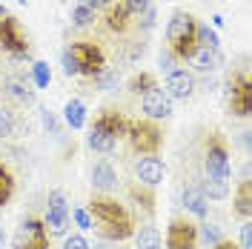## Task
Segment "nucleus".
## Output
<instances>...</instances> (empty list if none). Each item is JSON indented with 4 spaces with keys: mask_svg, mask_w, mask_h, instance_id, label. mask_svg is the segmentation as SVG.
<instances>
[{
    "mask_svg": "<svg viewBox=\"0 0 252 249\" xmlns=\"http://www.w3.org/2000/svg\"><path fill=\"white\" fill-rule=\"evenodd\" d=\"M86 212H89V220H92V229H97V235L106 238V241H126V238L135 235L132 212L121 201L109 198V195H97L94 192L89 198Z\"/></svg>",
    "mask_w": 252,
    "mask_h": 249,
    "instance_id": "f257e3e1",
    "label": "nucleus"
},
{
    "mask_svg": "<svg viewBox=\"0 0 252 249\" xmlns=\"http://www.w3.org/2000/svg\"><path fill=\"white\" fill-rule=\"evenodd\" d=\"M195 26H198V20L189 12H184V9H175L169 23H166V49L175 55L178 63L189 61L192 52L198 49V43H195Z\"/></svg>",
    "mask_w": 252,
    "mask_h": 249,
    "instance_id": "f03ea898",
    "label": "nucleus"
},
{
    "mask_svg": "<svg viewBox=\"0 0 252 249\" xmlns=\"http://www.w3.org/2000/svg\"><path fill=\"white\" fill-rule=\"evenodd\" d=\"M126 140H129V149L135 155H158V149L163 146V129L149 118L146 121H129Z\"/></svg>",
    "mask_w": 252,
    "mask_h": 249,
    "instance_id": "7ed1b4c3",
    "label": "nucleus"
},
{
    "mask_svg": "<svg viewBox=\"0 0 252 249\" xmlns=\"http://www.w3.org/2000/svg\"><path fill=\"white\" fill-rule=\"evenodd\" d=\"M204 178L206 181H220L229 184V146L218 132H209L204 152Z\"/></svg>",
    "mask_w": 252,
    "mask_h": 249,
    "instance_id": "20e7f679",
    "label": "nucleus"
},
{
    "mask_svg": "<svg viewBox=\"0 0 252 249\" xmlns=\"http://www.w3.org/2000/svg\"><path fill=\"white\" fill-rule=\"evenodd\" d=\"M0 46H3V52H6L12 61H29L32 58L29 37L23 34L17 17H12V15L0 17Z\"/></svg>",
    "mask_w": 252,
    "mask_h": 249,
    "instance_id": "39448f33",
    "label": "nucleus"
},
{
    "mask_svg": "<svg viewBox=\"0 0 252 249\" xmlns=\"http://www.w3.org/2000/svg\"><path fill=\"white\" fill-rule=\"evenodd\" d=\"M66 52L78 63V75H83V78H94L106 66V55L94 40H75V43L66 46Z\"/></svg>",
    "mask_w": 252,
    "mask_h": 249,
    "instance_id": "423d86ee",
    "label": "nucleus"
},
{
    "mask_svg": "<svg viewBox=\"0 0 252 249\" xmlns=\"http://www.w3.org/2000/svg\"><path fill=\"white\" fill-rule=\"evenodd\" d=\"M49 238L43 218H23L12 238V249H49Z\"/></svg>",
    "mask_w": 252,
    "mask_h": 249,
    "instance_id": "0eeeda50",
    "label": "nucleus"
},
{
    "mask_svg": "<svg viewBox=\"0 0 252 249\" xmlns=\"http://www.w3.org/2000/svg\"><path fill=\"white\" fill-rule=\"evenodd\" d=\"M229 115L232 118L252 115V80L247 72L232 75V80H229Z\"/></svg>",
    "mask_w": 252,
    "mask_h": 249,
    "instance_id": "6e6552de",
    "label": "nucleus"
},
{
    "mask_svg": "<svg viewBox=\"0 0 252 249\" xmlns=\"http://www.w3.org/2000/svg\"><path fill=\"white\" fill-rule=\"evenodd\" d=\"M166 249H198V223L189 218H172L166 226Z\"/></svg>",
    "mask_w": 252,
    "mask_h": 249,
    "instance_id": "1a4fd4ad",
    "label": "nucleus"
},
{
    "mask_svg": "<svg viewBox=\"0 0 252 249\" xmlns=\"http://www.w3.org/2000/svg\"><path fill=\"white\" fill-rule=\"evenodd\" d=\"M46 223L49 235H63L66 226H69V203H66V195L61 189H52L49 192V201H46Z\"/></svg>",
    "mask_w": 252,
    "mask_h": 249,
    "instance_id": "9d476101",
    "label": "nucleus"
},
{
    "mask_svg": "<svg viewBox=\"0 0 252 249\" xmlns=\"http://www.w3.org/2000/svg\"><path fill=\"white\" fill-rule=\"evenodd\" d=\"M141 109L149 121L158 124V121H166V118L172 115V100L166 97V92H163L160 86H155V89H149V92L141 97Z\"/></svg>",
    "mask_w": 252,
    "mask_h": 249,
    "instance_id": "9b49d317",
    "label": "nucleus"
},
{
    "mask_svg": "<svg viewBox=\"0 0 252 249\" xmlns=\"http://www.w3.org/2000/svg\"><path fill=\"white\" fill-rule=\"evenodd\" d=\"M163 92L169 100H187L195 94V75L187 72V69H175L166 75V83H163Z\"/></svg>",
    "mask_w": 252,
    "mask_h": 249,
    "instance_id": "f8f14e48",
    "label": "nucleus"
},
{
    "mask_svg": "<svg viewBox=\"0 0 252 249\" xmlns=\"http://www.w3.org/2000/svg\"><path fill=\"white\" fill-rule=\"evenodd\" d=\"M135 175H138V184L143 187L155 189L160 181H163V175H166V166H163V160L158 155H143L138 163H135Z\"/></svg>",
    "mask_w": 252,
    "mask_h": 249,
    "instance_id": "ddd939ff",
    "label": "nucleus"
},
{
    "mask_svg": "<svg viewBox=\"0 0 252 249\" xmlns=\"http://www.w3.org/2000/svg\"><path fill=\"white\" fill-rule=\"evenodd\" d=\"M100 132H106V135H112V138H126V129H129V118H126L121 109H103L97 118H94V124Z\"/></svg>",
    "mask_w": 252,
    "mask_h": 249,
    "instance_id": "4468645a",
    "label": "nucleus"
},
{
    "mask_svg": "<svg viewBox=\"0 0 252 249\" xmlns=\"http://www.w3.org/2000/svg\"><path fill=\"white\" fill-rule=\"evenodd\" d=\"M181 201H184V209L192 212L195 218H206L209 215V201H206V195L201 192L198 184H187L184 192H181Z\"/></svg>",
    "mask_w": 252,
    "mask_h": 249,
    "instance_id": "2eb2a0df",
    "label": "nucleus"
},
{
    "mask_svg": "<svg viewBox=\"0 0 252 249\" xmlns=\"http://www.w3.org/2000/svg\"><path fill=\"white\" fill-rule=\"evenodd\" d=\"M189 63H192V69H195V72L209 75V72H215L220 63H223V55H220V49H204V46H198L195 52H192Z\"/></svg>",
    "mask_w": 252,
    "mask_h": 249,
    "instance_id": "dca6fc26",
    "label": "nucleus"
},
{
    "mask_svg": "<svg viewBox=\"0 0 252 249\" xmlns=\"http://www.w3.org/2000/svg\"><path fill=\"white\" fill-rule=\"evenodd\" d=\"M92 187L97 195H106V192H112V189L118 187V172L112 169V163H106V160H100V163H94L92 169Z\"/></svg>",
    "mask_w": 252,
    "mask_h": 249,
    "instance_id": "f3484780",
    "label": "nucleus"
},
{
    "mask_svg": "<svg viewBox=\"0 0 252 249\" xmlns=\"http://www.w3.org/2000/svg\"><path fill=\"white\" fill-rule=\"evenodd\" d=\"M3 89H6V94L15 100L17 106H32V103H34V89L29 86V80L6 78V80H3Z\"/></svg>",
    "mask_w": 252,
    "mask_h": 249,
    "instance_id": "a211bd4d",
    "label": "nucleus"
},
{
    "mask_svg": "<svg viewBox=\"0 0 252 249\" xmlns=\"http://www.w3.org/2000/svg\"><path fill=\"white\" fill-rule=\"evenodd\" d=\"M232 212H235L238 218H244V220L252 218V184H250V181H241V187L235 189Z\"/></svg>",
    "mask_w": 252,
    "mask_h": 249,
    "instance_id": "6ab92c4d",
    "label": "nucleus"
},
{
    "mask_svg": "<svg viewBox=\"0 0 252 249\" xmlns=\"http://www.w3.org/2000/svg\"><path fill=\"white\" fill-rule=\"evenodd\" d=\"M86 146L97 152V155H112L115 152V146H118V140L106 135V132H100L97 126H89V135H86Z\"/></svg>",
    "mask_w": 252,
    "mask_h": 249,
    "instance_id": "aec40b11",
    "label": "nucleus"
},
{
    "mask_svg": "<svg viewBox=\"0 0 252 249\" xmlns=\"http://www.w3.org/2000/svg\"><path fill=\"white\" fill-rule=\"evenodd\" d=\"M63 121L69 124V129H83V126H86V106H83V100H78V97L66 100V106H63Z\"/></svg>",
    "mask_w": 252,
    "mask_h": 249,
    "instance_id": "412c9836",
    "label": "nucleus"
},
{
    "mask_svg": "<svg viewBox=\"0 0 252 249\" xmlns=\"http://www.w3.org/2000/svg\"><path fill=\"white\" fill-rule=\"evenodd\" d=\"M135 249H160V232L152 223H143L135 229Z\"/></svg>",
    "mask_w": 252,
    "mask_h": 249,
    "instance_id": "4be33fe9",
    "label": "nucleus"
},
{
    "mask_svg": "<svg viewBox=\"0 0 252 249\" xmlns=\"http://www.w3.org/2000/svg\"><path fill=\"white\" fill-rule=\"evenodd\" d=\"M129 12H126L124 3H112L109 12H106V26H109L112 31H124L126 26H129Z\"/></svg>",
    "mask_w": 252,
    "mask_h": 249,
    "instance_id": "5701e85b",
    "label": "nucleus"
},
{
    "mask_svg": "<svg viewBox=\"0 0 252 249\" xmlns=\"http://www.w3.org/2000/svg\"><path fill=\"white\" fill-rule=\"evenodd\" d=\"M195 43L204 49H220V37L209 23H198L195 26Z\"/></svg>",
    "mask_w": 252,
    "mask_h": 249,
    "instance_id": "b1692460",
    "label": "nucleus"
},
{
    "mask_svg": "<svg viewBox=\"0 0 252 249\" xmlns=\"http://www.w3.org/2000/svg\"><path fill=\"white\" fill-rule=\"evenodd\" d=\"M118 80H121L118 69L103 66V69H100V72L92 78V83H94V89H100V92H112V89H118Z\"/></svg>",
    "mask_w": 252,
    "mask_h": 249,
    "instance_id": "393cba45",
    "label": "nucleus"
},
{
    "mask_svg": "<svg viewBox=\"0 0 252 249\" xmlns=\"http://www.w3.org/2000/svg\"><path fill=\"white\" fill-rule=\"evenodd\" d=\"M15 175L9 172V166H3L0 163V206H6V203L15 198Z\"/></svg>",
    "mask_w": 252,
    "mask_h": 249,
    "instance_id": "a878e982",
    "label": "nucleus"
},
{
    "mask_svg": "<svg viewBox=\"0 0 252 249\" xmlns=\"http://www.w3.org/2000/svg\"><path fill=\"white\" fill-rule=\"evenodd\" d=\"M158 86V80H155V75L152 72H141V75H135V78L129 80V92L132 94H146L149 89H155Z\"/></svg>",
    "mask_w": 252,
    "mask_h": 249,
    "instance_id": "bb28decb",
    "label": "nucleus"
},
{
    "mask_svg": "<svg viewBox=\"0 0 252 249\" xmlns=\"http://www.w3.org/2000/svg\"><path fill=\"white\" fill-rule=\"evenodd\" d=\"M32 80H34L37 89H49V83H52V72H49L46 61H34L32 63Z\"/></svg>",
    "mask_w": 252,
    "mask_h": 249,
    "instance_id": "cd10ccee",
    "label": "nucleus"
},
{
    "mask_svg": "<svg viewBox=\"0 0 252 249\" xmlns=\"http://www.w3.org/2000/svg\"><path fill=\"white\" fill-rule=\"evenodd\" d=\"M132 198L138 201V206H143L146 212H155V192L149 187H132Z\"/></svg>",
    "mask_w": 252,
    "mask_h": 249,
    "instance_id": "c85d7f7f",
    "label": "nucleus"
},
{
    "mask_svg": "<svg viewBox=\"0 0 252 249\" xmlns=\"http://www.w3.org/2000/svg\"><path fill=\"white\" fill-rule=\"evenodd\" d=\"M223 235L218 232V226H212V223H198V244H204V247H215Z\"/></svg>",
    "mask_w": 252,
    "mask_h": 249,
    "instance_id": "c756f323",
    "label": "nucleus"
},
{
    "mask_svg": "<svg viewBox=\"0 0 252 249\" xmlns=\"http://www.w3.org/2000/svg\"><path fill=\"white\" fill-rule=\"evenodd\" d=\"M92 20H94V12L86 3H78V6L72 9V23H75V26H89Z\"/></svg>",
    "mask_w": 252,
    "mask_h": 249,
    "instance_id": "7c9ffc66",
    "label": "nucleus"
},
{
    "mask_svg": "<svg viewBox=\"0 0 252 249\" xmlns=\"http://www.w3.org/2000/svg\"><path fill=\"white\" fill-rule=\"evenodd\" d=\"M12 135H15V115L0 106V140L12 138Z\"/></svg>",
    "mask_w": 252,
    "mask_h": 249,
    "instance_id": "2f4dec72",
    "label": "nucleus"
},
{
    "mask_svg": "<svg viewBox=\"0 0 252 249\" xmlns=\"http://www.w3.org/2000/svg\"><path fill=\"white\" fill-rule=\"evenodd\" d=\"M40 124H43V129H46L49 135H58V132H61V124H58V115H55L52 109H46V106L40 109Z\"/></svg>",
    "mask_w": 252,
    "mask_h": 249,
    "instance_id": "473e14b6",
    "label": "nucleus"
},
{
    "mask_svg": "<svg viewBox=\"0 0 252 249\" xmlns=\"http://www.w3.org/2000/svg\"><path fill=\"white\" fill-rule=\"evenodd\" d=\"M121 3L126 6V12H129L132 17H141L143 12L152 6V0H121Z\"/></svg>",
    "mask_w": 252,
    "mask_h": 249,
    "instance_id": "72a5a7b5",
    "label": "nucleus"
},
{
    "mask_svg": "<svg viewBox=\"0 0 252 249\" xmlns=\"http://www.w3.org/2000/svg\"><path fill=\"white\" fill-rule=\"evenodd\" d=\"M63 249H92V247H89V241L83 235H66L63 238Z\"/></svg>",
    "mask_w": 252,
    "mask_h": 249,
    "instance_id": "f704fd0d",
    "label": "nucleus"
},
{
    "mask_svg": "<svg viewBox=\"0 0 252 249\" xmlns=\"http://www.w3.org/2000/svg\"><path fill=\"white\" fill-rule=\"evenodd\" d=\"M61 61H63V75H66V78H78V63L72 61V55H69L66 49H63Z\"/></svg>",
    "mask_w": 252,
    "mask_h": 249,
    "instance_id": "c9c22d12",
    "label": "nucleus"
},
{
    "mask_svg": "<svg viewBox=\"0 0 252 249\" xmlns=\"http://www.w3.org/2000/svg\"><path fill=\"white\" fill-rule=\"evenodd\" d=\"M238 249H252V220L241 223V247Z\"/></svg>",
    "mask_w": 252,
    "mask_h": 249,
    "instance_id": "e433bc0d",
    "label": "nucleus"
},
{
    "mask_svg": "<svg viewBox=\"0 0 252 249\" xmlns=\"http://www.w3.org/2000/svg\"><path fill=\"white\" fill-rule=\"evenodd\" d=\"M158 63H160V69L169 75V72H175V63H178V61H175V55L169 52V49H163V52H160V58H158Z\"/></svg>",
    "mask_w": 252,
    "mask_h": 249,
    "instance_id": "4c0bfd02",
    "label": "nucleus"
},
{
    "mask_svg": "<svg viewBox=\"0 0 252 249\" xmlns=\"http://www.w3.org/2000/svg\"><path fill=\"white\" fill-rule=\"evenodd\" d=\"M72 215H75V220H78L80 229H92V220H89V212H86V209L75 206V209H72Z\"/></svg>",
    "mask_w": 252,
    "mask_h": 249,
    "instance_id": "58836bf2",
    "label": "nucleus"
},
{
    "mask_svg": "<svg viewBox=\"0 0 252 249\" xmlns=\"http://www.w3.org/2000/svg\"><path fill=\"white\" fill-rule=\"evenodd\" d=\"M141 20H143V29H152V26H155V6H149L141 15Z\"/></svg>",
    "mask_w": 252,
    "mask_h": 249,
    "instance_id": "ea45409f",
    "label": "nucleus"
},
{
    "mask_svg": "<svg viewBox=\"0 0 252 249\" xmlns=\"http://www.w3.org/2000/svg\"><path fill=\"white\" fill-rule=\"evenodd\" d=\"M83 3H86V6H89L92 12H97V9H109L115 0H83Z\"/></svg>",
    "mask_w": 252,
    "mask_h": 249,
    "instance_id": "a19ab883",
    "label": "nucleus"
},
{
    "mask_svg": "<svg viewBox=\"0 0 252 249\" xmlns=\"http://www.w3.org/2000/svg\"><path fill=\"white\" fill-rule=\"evenodd\" d=\"M209 249H238V247L232 244V241H226V238H220L218 244H215V247H209Z\"/></svg>",
    "mask_w": 252,
    "mask_h": 249,
    "instance_id": "79ce46f5",
    "label": "nucleus"
},
{
    "mask_svg": "<svg viewBox=\"0 0 252 249\" xmlns=\"http://www.w3.org/2000/svg\"><path fill=\"white\" fill-rule=\"evenodd\" d=\"M212 26H215V29H220V26H223V17H220V15H212Z\"/></svg>",
    "mask_w": 252,
    "mask_h": 249,
    "instance_id": "37998d69",
    "label": "nucleus"
},
{
    "mask_svg": "<svg viewBox=\"0 0 252 249\" xmlns=\"http://www.w3.org/2000/svg\"><path fill=\"white\" fill-rule=\"evenodd\" d=\"M3 244H6V232L0 229V249H3Z\"/></svg>",
    "mask_w": 252,
    "mask_h": 249,
    "instance_id": "c03bdc74",
    "label": "nucleus"
},
{
    "mask_svg": "<svg viewBox=\"0 0 252 249\" xmlns=\"http://www.w3.org/2000/svg\"><path fill=\"white\" fill-rule=\"evenodd\" d=\"M9 15V12H6V6H3V3H0V17H6Z\"/></svg>",
    "mask_w": 252,
    "mask_h": 249,
    "instance_id": "a18cd8bd",
    "label": "nucleus"
},
{
    "mask_svg": "<svg viewBox=\"0 0 252 249\" xmlns=\"http://www.w3.org/2000/svg\"><path fill=\"white\" fill-rule=\"evenodd\" d=\"M94 249H103V247H94Z\"/></svg>",
    "mask_w": 252,
    "mask_h": 249,
    "instance_id": "49530a36",
    "label": "nucleus"
}]
</instances>
